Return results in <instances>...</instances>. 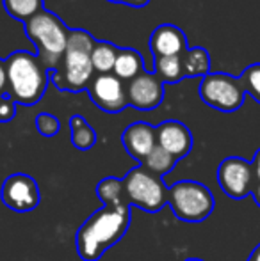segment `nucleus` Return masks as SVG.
<instances>
[{"label": "nucleus", "mask_w": 260, "mask_h": 261, "mask_svg": "<svg viewBox=\"0 0 260 261\" xmlns=\"http://www.w3.org/2000/svg\"><path fill=\"white\" fill-rule=\"evenodd\" d=\"M0 197L9 210L25 213L38 208L39 201H41V192H39L38 181L32 176L25 174V172H16L4 181L2 189H0Z\"/></svg>", "instance_id": "obj_9"}, {"label": "nucleus", "mask_w": 260, "mask_h": 261, "mask_svg": "<svg viewBox=\"0 0 260 261\" xmlns=\"http://www.w3.org/2000/svg\"><path fill=\"white\" fill-rule=\"evenodd\" d=\"M153 73H155L164 84H178L184 79L182 55L153 57Z\"/></svg>", "instance_id": "obj_19"}, {"label": "nucleus", "mask_w": 260, "mask_h": 261, "mask_svg": "<svg viewBox=\"0 0 260 261\" xmlns=\"http://www.w3.org/2000/svg\"><path fill=\"white\" fill-rule=\"evenodd\" d=\"M97 196L102 201V204L118 203V201H127L123 194V183L118 178H104L97 185Z\"/></svg>", "instance_id": "obj_22"}, {"label": "nucleus", "mask_w": 260, "mask_h": 261, "mask_svg": "<svg viewBox=\"0 0 260 261\" xmlns=\"http://www.w3.org/2000/svg\"><path fill=\"white\" fill-rule=\"evenodd\" d=\"M164 98V82L155 73L143 71L134 80L127 82V101L130 107L150 112L162 103Z\"/></svg>", "instance_id": "obj_11"}, {"label": "nucleus", "mask_w": 260, "mask_h": 261, "mask_svg": "<svg viewBox=\"0 0 260 261\" xmlns=\"http://www.w3.org/2000/svg\"><path fill=\"white\" fill-rule=\"evenodd\" d=\"M25 34L34 43L36 55L49 71L59 68L63 55L68 45L69 31L57 14L43 9L39 14L23 23Z\"/></svg>", "instance_id": "obj_4"}, {"label": "nucleus", "mask_w": 260, "mask_h": 261, "mask_svg": "<svg viewBox=\"0 0 260 261\" xmlns=\"http://www.w3.org/2000/svg\"><path fill=\"white\" fill-rule=\"evenodd\" d=\"M36 130L43 135V137H56L61 130V121L52 114L41 112L36 116Z\"/></svg>", "instance_id": "obj_24"}, {"label": "nucleus", "mask_w": 260, "mask_h": 261, "mask_svg": "<svg viewBox=\"0 0 260 261\" xmlns=\"http://www.w3.org/2000/svg\"><path fill=\"white\" fill-rule=\"evenodd\" d=\"M157 130V146L168 151L171 156H175L177 160L187 156L193 149V134L184 123L180 121H164L159 126H155Z\"/></svg>", "instance_id": "obj_12"}, {"label": "nucleus", "mask_w": 260, "mask_h": 261, "mask_svg": "<svg viewBox=\"0 0 260 261\" xmlns=\"http://www.w3.org/2000/svg\"><path fill=\"white\" fill-rule=\"evenodd\" d=\"M200 98L203 103L219 112H235L243 107L246 91L239 76H232L228 73H208L201 79Z\"/></svg>", "instance_id": "obj_7"}, {"label": "nucleus", "mask_w": 260, "mask_h": 261, "mask_svg": "<svg viewBox=\"0 0 260 261\" xmlns=\"http://www.w3.org/2000/svg\"><path fill=\"white\" fill-rule=\"evenodd\" d=\"M150 50L153 57H171L182 55L187 50V38L177 25L162 23L150 36Z\"/></svg>", "instance_id": "obj_14"}, {"label": "nucleus", "mask_w": 260, "mask_h": 261, "mask_svg": "<svg viewBox=\"0 0 260 261\" xmlns=\"http://www.w3.org/2000/svg\"><path fill=\"white\" fill-rule=\"evenodd\" d=\"M214 196L200 181L182 179L168 190V204L175 217L184 222H201L214 212Z\"/></svg>", "instance_id": "obj_6"}, {"label": "nucleus", "mask_w": 260, "mask_h": 261, "mask_svg": "<svg viewBox=\"0 0 260 261\" xmlns=\"http://www.w3.org/2000/svg\"><path fill=\"white\" fill-rule=\"evenodd\" d=\"M130 204L127 201L104 204L84 220L75 234V247L82 261H98L130 227Z\"/></svg>", "instance_id": "obj_1"}, {"label": "nucleus", "mask_w": 260, "mask_h": 261, "mask_svg": "<svg viewBox=\"0 0 260 261\" xmlns=\"http://www.w3.org/2000/svg\"><path fill=\"white\" fill-rule=\"evenodd\" d=\"M148 2H150V0H125L123 4H127V6H132V7H145Z\"/></svg>", "instance_id": "obj_28"}, {"label": "nucleus", "mask_w": 260, "mask_h": 261, "mask_svg": "<svg viewBox=\"0 0 260 261\" xmlns=\"http://www.w3.org/2000/svg\"><path fill=\"white\" fill-rule=\"evenodd\" d=\"M251 194H253L255 201H257V204H258V206H260V183H258L257 187H255V189H253V192H251Z\"/></svg>", "instance_id": "obj_29"}, {"label": "nucleus", "mask_w": 260, "mask_h": 261, "mask_svg": "<svg viewBox=\"0 0 260 261\" xmlns=\"http://www.w3.org/2000/svg\"><path fill=\"white\" fill-rule=\"evenodd\" d=\"M250 261H260V245H257V249L253 251V254H251Z\"/></svg>", "instance_id": "obj_30"}, {"label": "nucleus", "mask_w": 260, "mask_h": 261, "mask_svg": "<svg viewBox=\"0 0 260 261\" xmlns=\"http://www.w3.org/2000/svg\"><path fill=\"white\" fill-rule=\"evenodd\" d=\"M69 130H72V144L79 151H89L97 144V132L79 114L69 117Z\"/></svg>", "instance_id": "obj_17"}, {"label": "nucleus", "mask_w": 260, "mask_h": 261, "mask_svg": "<svg viewBox=\"0 0 260 261\" xmlns=\"http://www.w3.org/2000/svg\"><path fill=\"white\" fill-rule=\"evenodd\" d=\"M7 69V96L18 105H36L45 94L50 82V73L38 55L18 50L6 59Z\"/></svg>", "instance_id": "obj_3"}, {"label": "nucleus", "mask_w": 260, "mask_h": 261, "mask_svg": "<svg viewBox=\"0 0 260 261\" xmlns=\"http://www.w3.org/2000/svg\"><path fill=\"white\" fill-rule=\"evenodd\" d=\"M177 162H178L177 158L171 156L168 151H164L160 146H155L153 151L150 153L145 160H143L141 165H145L150 172H153V174H157V176L162 178L164 174H168V172L173 171V167L177 165Z\"/></svg>", "instance_id": "obj_21"}, {"label": "nucleus", "mask_w": 260, "mask_h": 261, "mask_svg": "<svg viewBox=\"0 0 260 261\" xmlns=\"http://www.w3.org/2000/svg\"><path fill=\"white\" fill-rule=\"evenodd\" d=\"M122 144L125 151L143 164L146 156L153 151L157 146V130L150 123L145 121H135V123L129 124L122 134Z\"/></svg>", "instance_id": "obj_13"}, {"label": "nucleus", "mask_w": 260, "mask_h": 261, "mask_svg": "<svg viewBox=\"0 0 260 261\" xmlns=\"http://www.w3.org/2000/svg\"><path fill=\"white\" fill-rule=\"evenodd\" d=\"M93 103L107 114H120L127 105V84L114 73L111 75H94L87 87Z\"/></svg>", "instance_id": "obj_10"}, {"label": "nucleus", "mask_w": 260, "mask_h": 261, "mask_svg": "<svg viewBox=\"0 0 260 261\" xmlns=\"http://www.w3.org/2000/svg\"><path fill=\"white\" fill-rule=\"evenodd\" d=\"M109 2H114V4H123L125 0H109Z\"/></svg>", "instance_id": "obj_31"}, {"label": "nucleus", "mask_w": 260, "mask_h": 261, "mask_svg": "<svg viewBox=\"0 0 260 261\" xmlns=\"http://www.w3.org/2000/svg\"><path fill=\"white\" fill-rule=\"evenodd\" d=\"M185 261H203V259H200V258H189V259H185Z\"/></svg>", "instance_id": "obj_32"}, {"label": "nucleus", "mask_w": 260, "mask_h": 261, "mask_svg": "<svg viewBox=\"0 0 260 261\" xmlns=\"http://www.w3.org/2000/svg\"><path fill=\"white\" fill-rule=\"evenodd\" d=\"M97 45V39L82 29L69 31L68 45H66L63 61L56 71L50 73V82L59 91L80 93L87 89L97 75L91 62V54Z\"/></svg>", "instance_id": "obj_2"}, {"label": "nucleus", "mask_w": 260, "mask_h": 261, "mask_svg": "<svg viewBox=\"0 0 260 261\" xmlns=\"http://www.w3.org/2000/svg\"><path fill=\"white\" fill-rule=\"evenodd\" d=\"M182 69L184 79H195V76H207L210 73V55L201 46L187 48L182 54Z\"/></svg>", "instance_id": "obj_16"}, {"label": "nucleus", "mask_w": 260, "mask_h": 261, "mask_svg": "<svg viewBox=\"0 0 260 261\" xmlns=\"http://www.w3.org/2000/svg\"><path fill=\"white\" fill-rule=\"evenodd\" d=\"M7 14L20 21H29L45 9L43 0H2Z\"/></svg>", "instance_id": "obj_20"}, {"label": "nucleus", "mask_w": 260, "mask_h": 261, "mask_svg": "<svg viewBox=\"0 0 260 261\" xmlns=\"http://www.w3.org/2000/svg\"><path fill=\"white\" fill-rule=\"evenodd\" d=\"M251 167H253V174H255V179L260 183V149L255 153L253 156V162H251Z\"/></svg>", "instance_id": "obj_27"}, {"label": "nucleus", "mask_w": 260, "mask_h": 261, "mask_svg": "<svg viewBox=\"0 0 260 261\" xmlns=\"http://www.w3.org/2000/svg\"><path fill=\"white\" fill-rule=\"evenodd\" d=\"M253 167L241 156H228L218 167V183L232 199H243L253 192Z\"/></svg>", "instance_id": "obj_8"}, {"label": "nucleus", "mask_w": 260, "mask_h": 261, "mask_svg": "<svg viewBox=\"0 0 260 261\" xmlns=\"http://www.w3.org/2000/svg\"><path fill=\"white\" fill-rule=\"evenodd\" d=\"M7 94V69L6 61H0V98Z\"/></svg>", "instance_id": "obj_26"}, {"label": "nucleus", "mask_w": 260, "mask_h": 261, "mask_svg": "<svg viewBox=\"0 0 260 261\" xmlns=\"http://www.w3.org/2000/svg\"><path fill=\"white\" fill-rule=\"evenodd\" d=\"M16 101L11 96H2L0 98V123H9L16 116Z\"/></svg>", "instance_id": "obj_25"}, {"label": "nucleus", "mask_w": 260, "mask_h": 261, "mask_svg": "<svg viewBox=\"0 0 260 261\" xmlns=\"http://www.w3.org/2000/svg\"><path fill=\"white\" fill-rule=\"evenodd\" d=\"M120 48L116 45H111L107 41H97L91 54V62L97 75H111L114 71L116 57H118Z\"/></svg>", "instance_id": "obj_18"}, {"label": "nucleus", "mask_w": 260, "mask_h": 261, "mask_svg": "<svg viewBox=\"0 0 260 261\" xmlns=\"http://www.w3.org/2000/svg\"><path fill=\"white\" fill-rule=\"evenodd\" d=\"M241 84H243L244 91L253 98L255 101L260 103V62L248 66L243 71V75L239 76Z\"/></svg>", "instance_id": "obj_23"}, {"label": "nucleus", "mask_w": 260, "mask_h": 261, "mask_svg": "<svg viewBox=\"0 0 260 261\" xmlns=\"http://www.w3.org/2000/svg\"><path fill=\"white\" fill-rule=\"evenodd\" d=\"M123 194L130 206L145 210L148 213L160 212L168 204V187L162 178L150 172L145 165L130 169L125 178H122Z\"/></svg>", "instance_id": "obj_5"}, {"label": "nucleus", "mask_w": 260, "mask_h": 261, "mask_svg": "<svg viewBox=\"0 0 260 261\" xmlns=\"http://www.w3.org/2000/svg\"><path fill=\"white\" fill-rule=\"evenodd\" d=\"M145 69V61H143L141 54L134 48H120L118 57H116L114 64V75L123 82H130L135 76H139Z\"/></svg>", "instance_id": "obj_15"}]
</instances>
